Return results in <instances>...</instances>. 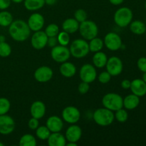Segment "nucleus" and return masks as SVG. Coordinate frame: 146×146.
<instances>
[{
    "mask_svg": "<svg viewBox=\"0 0 146 146\" xmlns=\"http://www.w3.org/2000/svg\"><path fill=\"white\" fill-rule=\"evenodd\" d=\"M31 29L27 22L22 19H17L12 21L9 27V34L13 40L23 42L29 38Z\"/></svg>",
    "mask_w": 146,
    "mask_h": 146,
    "instance_id": "f257e3e1",
    "label": "nucleus"
},
{
    "mask_svg": "<svg viewBox=\"0 0 146 146\" xmlns=\"http://www.w3.org/2000/svg\"><path fill=\"white\" fill-rule=\"evenodd\" d=\"M93 119L97 125L102 127L108 126L115 120L113 111L106 108H100L96 110L93 114Z\"/></svg>",
    "mask_w": 146,
    "mask_h": 146,
    "instance_id": "f03ea898",
    "label": "nucleus"
},
{
    "mask_svg": "<svg viewBox=\"0 0 146 146\" xmlns=\"http://www.w3.org/2000/svg\"><path fill=\"white\" fill-rule=\"evenodd\" d=\"M71 56L76 58H82L86 56L90 52L89 46L86 40L77 38L71 43L69 47Z\"/></svg>",
    "mask_w": 146,
    "mask_h": 146,
    "instance_id": "7ed1b4c3",
    "label": "nucleus"
},
{
    "mask_svg": "<svg viewBox=\"0 0 146 146\" xmlns=\"http://www.w3.org/2000/svg\"><path fill=\"white\" fill-rule=\"evenodd\" d=\"M133 18L132 10L127 7H123L116 10L113 16L115 24L121 28L129 26Z\"/></svg>",
    "mask_w": 146,
    "mask_h": 146,
    "instance_id": "20e7f679",
    "label": "nucleus"
},
{
    "mask_svg": "<svg viewBox=\"0 0 146 146\" xmlns=\"http://www.w3.org/2000/svg\"><path fill=\"white\" fill-rule=\"evenodd\" d=\"M102 104L104 108L112 111H116L123 108V98L116 93H108L103 97Z\"/></svg>",
    "mask_w": 146,
    "mask_h": 146,
    "instance_id": "39448f33",
    "label": "nucleus"
},
{
    "mask_svg": "<svg viewBox=\"0 0 146 146\" xmlns=\"http://www.w3.org/2000/svg\"><path fill=\"white\" fill-rule=\"evenodd\" d=\"M80 34L84 39L90 41L98 36V28L97 24L91 20H86L80 23L78 29Z\"/></svg>",
    "mask_w": 146,
    "mask_h": 146,
    "instance_id": "423d86ee",
    "label": "nucleus"
},
{
    "mask_svg": "<svg viewBox=\"0 0 146 146\" xmlns=\"http://www.w3.org/2000/svg\"><path fill=\"white\" fill-rule=\"evenodd\" d=\"M51 56L54 61L61 64L69 59L71 53L69 48H67V46L56 45L51 48Z\"/></svg>",
    "mask_w": 146,
    "mask_h": 146,
    "instance_id": "0eeeda50",
    "label": "nucleus"
},
{
    "mask_svg": "<svg viewBox=\"0 0 146 146\" xmlns=\"http://www.w3.org/2000/svg\"><path fill=\"white\" fill-rule=\"evenodd\" d=\"M61 117L67 123L76 124L81 118V112L76 107L69 106L63 109Z\"/></svg>",
    "mask_w": 146,
    "mask_h": 146,
    "instance_id": "6e6552de",
    "label": "nucleus"
},
{
    "mask_svg": "<svg viewBox=\"0 0 146 146\" xmlns=\"http://www.w3.org/2000/svg\"><path fill=\"white\" fill-rule=\"evenodd\" d=\"M79 76L82 81L91 84L97 78V71L96 67L90 64H84L79 71Z\"/></svg>",
    "mask_w": 146,
    "mask_h": 146,
    "instance_id": "1a4fd4ad",
    "label": "nucleus"
},
{
    "mask_svg": "<svg viewBox=\"0 0 146 146\" xmlns=\"http://www.w3.org/2000/svg\"><path fill=\"white\" fill-rule=\"evenodd\" d=\"M104 45L110 51H116L121 49L123 42L121 36L115 32H109L105 36Z\"/></svg>",
    "mask_w": 146,
    "mask_h": 146,
    "instance_id": "9d476101",
    "label": "nucleus"
},
{
    "mask_svg": "<svg viewBox=\"0 0 146 146\" xmlns=\"http://www.w3.org/2000/svg\"><path fill=\"white\" fill-rule=\"evenodd\" d=\"M106 68V71L112 76H116L122 73L123 70V64L120 58L117 56H111L108 58Z\"/></svg>",
    "mask_w": 146,
    "mask_h": 146,
    "instance_id": "9b49d317",
    "label": "nucleus"
},
{
    "mask_svg": "<svg viewBox=\"0 0 146 146\" xmlns=\"http://www.w3.org/2000/svg\"><path fill=\"white\" fill-rule=\"evenodd\" d=\"M16 123L12 117L7 114L0 115V134L9 135L14 131Z\"/></svg>",
    "mask_w": 146,
    "mask_h": 146,
    "instance_id": "f8f14e48",
    "label": "nucleus"
},
{
    "mask_svg": "<svg viewBox=\"0 0 146 146\" xmlns=\"http://www.w3.org/2000/svg\"><path fill=\"white\" fill-rule=\"evenodd\" d=\"M47 35L44 31H37L33 34L31 38V44L34 49L41 50L47 46Z\"/></svg>",
    "mask_w": 146,
    "mask_h": 146,
    "instance_id": "ddd939ff",
    "label": "nucleus"
},
{
    "mask_svg": "<svg viewBox=\"0 0 146 146\" xmlns=\"http://www.w3.org/2000/svg\"><path fill=\"white\" fill-rule=\"evenodd\" d=\"M45 24V19L42 14L40 13H33L29 16L27 21V24L31 31H37L42 29Z\"/></svg>",
    "mask_w": 146,
    "mask_h": 146,
    "instance_id": "4468645a",
    "label": "nucleus"
},
{
    "mask_svg": "<svg viewBox=\"0 0 146 146\" xmlns=\"http://www.w3.org/2000/svg\"><path fill=\"white\" fill-rule=\"evenodd\" d=\"M54 72L50 67L47 66H40L34 71V76L36 81L39 83H46L52 78Z\"/></svg>",
    "mask_w": 146,
    "mask_h": 146,
    "instance_id": "2eb2a0df",
    "label": "nucleus"
},
{
    "mask_svg": "<svg viewBox=\"0 0 146 146\" xmlns=\"http://www.w3.org/2000/svg\"><path fill=\"white\" fill-rule=\"evenodd\" d=\"M82 135V130L81 127L76 124H71L66 131L65 137L68 142L78 143Z\"/></svg>",
    "mask_w": 146,
    "mask_h": 146,
    "instance_id": "dca6fc26",
    "label": "nucleus"
},
{
    "mask_svg": "<svg viewBox=\"0 0 146 146\" xmlns=\"http://www.w3.org/2000/svg\"><path fill=\"white\" fill-rule=\"evenodd\" d=\"M63 119L57 115H51L46 122V126L48 128L51 133L61 132L64 128Z\"/></svg>",
    "mask_w": 146,
    "mask_h": 146,
    "instance_id": "f3484780",
    "label": "nucleus"
},
{
    "mask_svg": "<svg viewBox=\"0 0 146 146\" xmlns=\"http://www.w3.org/2000/svg\"><path fill=\"white\" fill-rule=\"evenodd\" d=\"M130 89L132 94L141 98L146 95V83L141 78H135L131 81Z\"/></svg>",
    "mask_w": 146,
    "mask_h": 146,
    "instance_id": "a211bd4d",
    "label": "nucleus"
},
{
    "mask_svg": "<svg viewBox=\"0 0 146 146\" xmlns=\"http://www.w3.org/2000/svg\"><path fill=\"white\" fill-rule=\"evenodd\" d=\"M30 113L31 117L40 120L46 114V106L41 101H36L32 103L30 107Z\"/></svg>",
    "mask_w": 146,
    "mask_h": 146,
    "instance_id": "6ab92c4d",
    "label": "nucleus"
},
{
    "mask_svg": "<svg viewBox=\"0 0 146 146\" xmlns=\"http://www.w3.org/2000/svg\"><path fill=\"white\" fill-rule=\"evenodd\" d=\"M47 141V144L49 146H65L66 139L65 135L60 132L51 133Z\"/></svg>",
    "mask_w": 146,
    "mask_h": 146,
    "instance_id": "aec40b11",
    "label": "nucleus"
},
{
    "mask_svg": "<svg viewBox=\"0 0 146 146\" xmlns=\"http://www.w3.org/2000/svg\"><path fill=\"white\" fill-rule=\"evenodd\" d=\"M59 71L61 75L65 78H71L74 76L76 73V67L72 63L65 61L64 63H61Z\"/></svg>",
    "mask_w": 146,
    "mask_h": 146,
    "instance_id": "412c9836",
    "label": "nucleus"
},
{
    "mask_svg": "<svg viewBox=\"0 0 146 146\" xmlns=\"http://www.w3.org/2000/svg\"><path fill=\"white\" fill-rule=\"evenodd\" d=\"M79 24L80 23H78L74 18L66 19L62 24V29L69 34H74L78 31Z\"/></svg>",
    "mask_w": 146,
    "mask_h": 146,
    "instance_id": "4be33fe9",
    "label": "nucleus"
},
{
    "mask_svg": "<svg viewBox=\"0 0 146 146\" xmlns=\"http://www.w3.org/2000/svg\"><path fill=\"white\" fill-rule=\"evenodd\" d=\"M139 104L140 97L133 94H129L123 98V107L126 110H134L139 106Z\"/></svg>",
    "mask_w": 146,
    "mask_h": 146,
    "instance_id": "5701e85b",
    "label": "nucleus"
},
{
    "mask_svg": "<svg viewBox=\"0 0 146 146\" xmlns=\"http://www.w3.org/2000/svg\"><path fill=\"white\" fill-rule=\"evenodd\" d=\"M107 61H108L107 55L101 51L96 52L92 58L94 66L96 68H102L105 67L106 65Z\"/></svg>",
    "mask_w": 146,
    "mask_h": 146,
    "instance_id": "b1692460",
    "label": "nucleus"
},
{
    "mask_svg": "<svg viewBox=\"0 0 146 146\" xmlns=\"http://www.w3.org/2000/svg\"><path fill=\"white\" fill-rule=\"evenodd\" d=\"M129 28L131 32L135 35H143L146 31V25L141 20L132 21L129 24Z\"/></svg>",
    "mask_w": 146,
    "mask_h": 146,
    "instance_id": "393cba45",
    "label": "nucleus"
},
{
    "mask_svg": "<svg viewBox=\"0 0 146 146\" xmlns=\"http://www.w3.org/2000/svg\"><path fill=\"white\" fill-rule=\"evenodd\" d=\"M45 0H24V6L26 9L30 11H35L45 5Z\"/></svg>",
    "mask_w": 146,
    "mask_h": 146,
    "instance_id": "a878e982",
    "label": "nucleus"
},
{
    "mask_svg": "<svg viewBox=\"0 0 146 146\" xmlns=\"http://www.w3.org/2000/svg\"><path fill=\"white\" fill-rule=\"evenodd\" d=\"M14 21L13 16L9 11L1 10L0 11V26L2 27H9Z\"/></svg>",
    "mask_w": 146,
    "mask_h": 146,
    "instance_id": "bb28decb",
    "label": "nucleus"
},
{
    "mask_svg": "<svg viewBox=\"0 0 146 146\" xmlns=\"http://www.w3.org/2000/svg\"><path fill=\"white\" fill-rule=\"evenodd\" d=\"M88 46H89L90 51L93 53L98 52V51H101L102 48H104V40L96 36L90 40V42L88 43Z\"/></svg>",
    "mask_w": 146,
    "mask_h": 146,
    "instance_id": "cd10ccee",
    "label": "nucleus"
},
{
    "mask_svg": "<svg viewBox=\"0 0 146 146\" xmlns=\"http://www.w3.org/2000/svg\"><path fill=\"white\" fill-rule=\"evenodd\" d=\"M19 145L20 146H36L37 145L36 139L32 134H24L20 138Z\"/></svg>",
    "mask_w": 146,
    "mask_h": 146,
    "instance_id": "c85d7f7f",
    "label": "nucleus"
},
{
    "mask_svg": "<svg viewBox=\"0 0 146 146\" xmlns=\"http://www.w3.org/2000/svg\"><path fill=\"white\" fill-rule=\"evenodd\" d=\"M51 134V131L46 125L38 126L36 129V136L41 141H46Z\"/></svg>",
    "mask_w": 146,
    "mask_h": 146,
    "instance_id": "c756f323",
    "label": "nucleus"
},
{
    "mask_svg": "<svg viewBox=\"0 0 146 146\" xmlns=\"http://www.w3.org/2000/svg\"><path fill=\"white\" fill-rule=\"evenodd\" d=\"M11 108V103L9 100L4 97L0 98V115H5L9 111Z\"/></svg>",
    "mask_w": 146,
    "mask_h": 146,
    "instance_id": "7c9ffc66",
    "label": "nucleus"
},
{
    "mask_svg": "<svg viewBox=\"0 0 146 146\" xmlns=\"http://www.w3.org/2000/svg\"><path fill=\"white\" fill-rule=\"evenodd\" d=\"M59 27L56 24H50L46 27L44 32L48 37L57 36L59 33Z\"/></svg>",
    "mask_w": 146,
    "mask_h": 146,
    "instance_id": "2f4dec72",
    "label": "nucleus"
},
{
    "mask_svg": "<svg viewBox=\"0 0 146 146\" xmlns=\"http://www.w3.org/2000/svg\"><path fill=\"white\" fill-rule=\"evenodd\" d=\"M57 40H58V43L59 44V45L67 46L70 43L69 34L64 31H61V32L59 31L58 34L57 35Z\"/></svg>",
    "mask_w": 146,
    "mask_h": 146,
    "instance_id": "473e14b6",
    "label": "nucleus"
},
{
    "mask_svg": "<svg viewBox=\"0 0 146 146\" xmlns=\"http://www.w3.org/2000/svg\"><path fill=\"white\" fill-rule=\"evenodd\" d=\"M11 47L6 41L0 42V57L6 58L11 55Z\"/></svg>",
    "mask_w": 146,
    "mask_h": 146,
    "instance_id": "72a5a7b5",
    "label": "nucleus"
},
{
    "mask_svg": "<svg viewBox=\"0 0 146 146\" xmlns=\"http://www.w3.org/2000/svg\"><path fill=\"white\" fill-rule=\"evenodd\" d=\"M115 119L117 121L120 123H125L127 121L128 118V113L127 112L126 109H123V108H121V109L118 110V111H115Z\"/></svg>",
    "mask_w": 146,
    "mask_h": 146,
    "instance_id": "f704fd0d",
    "label": "nucleus"
},
{
    "mask_svg": "<svg viewBox=\"0 0 146 146\" xmlns=\"http://www.w3.org/2000/svg\"><path fill=\"white\" fill-rule=\"evenodd\" d=\"M74 19L78 23H81L87 19V13L82 9H78L74 13Z\"/></svg>",
    "mask_w": 146,
    "mask_h": 146,
    "instance_id": "c9c22d12",
    "label": "nucleus"
},
{
    "mask_svg": "<svg viewBox=\"0 0 146 146\" xmlns=\"http://www.w3.org/2000/svg\"><path fill=\"white\" fill-rule=\"evenodd\" d=\"M111 77H112V76H111L108 71H103V72H101V74L98 75V80L101 84H108V83L111 81Z\"/></svg>",
    "mask_w": 146,
    "mask_h": 146,
    "instance_id": "e433bc0d",
    "label": "nucleus"
},
{
    "mask_svg": "<svg viewBox=\"0 0 146 146\" xmlns=\"http://www.w3.org/2000/svg\"><path fill=\"white\" fill-rule=\"evenodd\" d=\"M90 89V84L88 83L82 81L78 86V91L81 94H86L88 92Z\"/></svg>",
    "mask_w": 146,
    "mask_h": 146,
    "instance_id": "4c0bfd02",
    "label": "nucleus"
},
{
    "mask_svg": "<svg viewBox=\"0 0 146 146\" xmlns=\"http://www.w3.org/2000/svg\"><path fill=\"white\" fill-rule=\"evenodd\" d=\"M138 69L143 73L146 72V57H141L137 61Z\"/></svg>",
    "mask_w": 146,
    "mask_h": 146,
    "instance_id": "58836bf2",
    "label": "nucleus"
},
{
    "mask_svg": "<svg viewBox=\"0 0 146 146\" xmlns=\"http://www.w3.org/2000/svg\"><path fill=\"white\" fill-rule=\"evenodd\" d=\"M28 126L32 131H36L37 128L39 126V120L35 118H30L28 122Z\"/></svg>",
    "mask_w": 146,
    "mask_h": 146,
    "instance_id": "ea45409f",
    "label": "nucleus"
},
{
    "mask_svg": "<svg viewBox=\"0 0 146 146\" xmlns=\"http://www.w3.org/2000/svg\"><path fill=\"white\" fill-rule=\"evenodd\" d=\"M58 40H57V36H51L48 37V41H47V46L51 48H53L55 46L58 44Z\"/></svg>",
    "mask_w": 146,
    "mask_h": 146,
    "instance_id": "a19ab883",
    "label": "nucleus"
},
{
    "mask_svg": "<svg viewBox=\"0 0 146 146\" xmlns=\"http://www.w3.org/2000/svg\"><path fill=\"white\" fill-rule=\"evenodd\" d=\"M11 0H0V10H6L10 7Z\"/></svg>",
    "mask_w": 146,
    "mask_h": 146,
    "instance_id": "79ce46f5",
    "label": "nucleus"
},
{
    "mask_svg": "<svg viewBox=\"0 0 146 146\" xmlns=\"http://www.w3.org/2000/svg\"><path fill=\"white\" fill-rule=\"evenodd\" d=\"M131 81H130V80L124 79L121 81V87H122V88L127 90V89H130V88H131Z\"/></svg>",
    "mask_w": 146,
    "mask_h": 146,
    "instance_id": "37998d69",
    "label": "nucleus"
},
{
    "mask_svg": "<svg viewBox=\"0 0 146 146\" xmlns=\"http://www.w3.org/2000/svg\"><path fill=\"white\" fill-rule=\"evenodd\" d=\"M108 1H109V2L111 3V4H113V5L118 6L122 4L125 0H108Z\"/></svg>",
    "mask_w": 146,
    "mask_h": 146,
    "instance_id": "c03bdc74",
    "label": "nucleus"
},
{
    "mask_svg": "<svg viewBox=\"0 0 146 146\" xmlns=\"http://www.w3.org/2000/svg\"><path fill=\"white\" fill-rule=\"evenodd\" d=\"M57 0H45V4L47 5L53 6L56 3Z\"/></svg>",
    "mask_w": 146,
    "mask_h": 146,
    "instance_id": "a18cd8bd",
    "label": "nucleus"
},
{
    "mask_svg": "<svg viewBox=\"0 0 146 146\" xmlns=\"http://www.w3.org/2000/svg\"><path fill=\"white\" fill-rule=\"evenodd\" d=\"M66 145H67V146H76L77 145V143L68 142V143H66Z\"/></svg>",
    "mask_w": 146,
    "mask_h": 146,
    "instance_id": "49530a36",
    "label": "nucleus"
},
{
    "mask_svg": "<svg viewBox=\"0 0 146 146\" xmlns=\"http://www.w3.org/2000/svg\"><path fill=\"white\" fill-rule=\"evenodd\" d=\"M12 2L15 3V4H20V3L23 2L24 1V0H11Z\"/></svg>",
    "mask_w": 146,
    "mask_h": 146,
    "instance_id": "de8ad7c7",
    "label": "nucleus"
},
{
    "mask_svg": "<svg viewBox=\"0 0 146 146\" xmlns=\"http://www.w3.org/2000/svg\"><path fill=\"white\" fill-rule=\"evenodd\" d=\"M5 36L4 35H0V42H4L5 41Z\"/></svg>",
    "mask_w": 146,
    "mask_h": 146,
    "instance_id": "09e8293b",
    "label": "nucleus"
},
{
    "mask_svg": "<svg viewBox=\"0 0 146 146\" xmlns=\"http://www.w3.org/2000/svg\"><path fill=\"white\" fill-rule=\"evenodd\" d=\"M142 79L143 80V81L146 83V72L143 73V78H142Z\"/></svg>",
    "mask_w": 146,
    "mask_h": 146,
    "instance_id": "8fccbe9b",
    "label": "nucleus"
},
{
    "mask_svg": "<svg viewBox=\"0 0 146 146\" xmlns=\"http://www.w3.org/2000/svg\"><path fill=\"white\" fill-rule=\"evenodd\" d=\"M4 143H2L1 142H0V146H4Z\"/></svg>",
    "mask_w": 146,
    "mask_h": 146,
    "instance_id": "3c124183",
    "label": "nucleus"
},
{
    "mask_svg": "<svg viewBox=\"0 0 146 146\" xmlns=\"http://www.w3.org/2000/svg\"><path fill=\"white\" fill-rule=\"evenodd\" d=\"M145 11H146V1H145Z\"/></svg>",
    "mask_w": 146,
    "mask_h": 146,
    "instance_id": "603ef678",
    "label": "nucleus"
},
{
    "mask_svg": "<svg viewBox=\"0 0 146 146\" xmlns=\"http://www.w3.org/2000/svg\"><path fill=\"white\" fill-rule=\"evenodd\" d=\"M145 37H146V31H145Z\"/></svg>",
    "mask_w": 146,
    "mask_h": 146,
    "instance_id": "864d4df0",
    "label": "nucleus"
}]
</instances>
